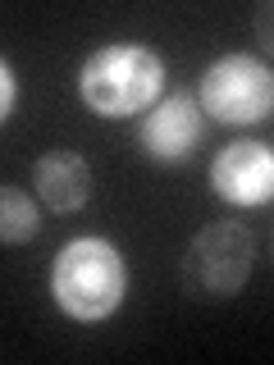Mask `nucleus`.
<instances>
[{"mask_svg": "<svg viewBox=\"0 0 274 365\" xmlns=\"http://www.w3.org/2000/svg\"><path fill=\"white\" fill-rule=\"evenodd\" d=\"M251 28H256V41L260 51L274 55V0H265V5H256V14H251Z\"/></svg>", "mask_w": 274, "mask_h": 365, "instance_id": "10", "label": "nucleus"}, {"mask_svg": "<svg viewBox=\"0 0 274 365\" xmlns=\"http://www.w3.org/2000/svg\"><path fill=\"white\" fill-rule=\"evenodd\" d=\"M169 68L151 46L137 41H106L78 64V96L101 119H142L165 96Z\"/></svg>", "mask_w": 274, "mask_h": 365, "instance_id": "1", "label": "nucleus"}, {"mask_svg": "<svg viewBox=\"0 0 274 365\" xmlns=\"http://www.w3.org/2000/svg\"><path fill=\"white\" fill-rule=\"evenodd\" d=\"M197 101L215 123H228V128L260 123L274 110V68L260 55L228 51L206 64Z\"/></svg>", "mask_w": 274, "mask_h": 365, "instance_id": "4", "label": "nucleus"}, {"mask_svg": "<svg viewBox=\"0 0 274 365\" xmlns=\"http://www.w3.org/2000/svg\"><path fill=\"white\" fill-rule=\"evenodd\" d=\"M206 137V110L197 91L178 87L169 96H160L151 110L137 119V146L156 165H183Z\"/></svg>", "mask_w": 274, "mask_h": 365, "instance_id": "5", "label": "nucleus"}, {"mask_svg": "<svg viewBox=\"0 0 274 365\" xmlns=\"http://www.w3.org/2000/svg\"><path fill=\"white\" fill-rule=\"evenodd\" d=\"M32 187L46 210L78 215L91 201V165L78 151H46L32 165Z\"/></svg>", "mask_w": 274, "mask_h": 365, "instance_id": "7", "label": "nucleus"}, {"mask_svg": "<svg viewBox=\"0 0 274 365\" xmlns=\"http://www.w3.org/2000/svg\"><path fill=\"white\" fill-rule=\"evenodd\" d=\"M51 297L73 324H101L128 297V260L110 237H73L51 260Z\"/></svg>", "mask_w": 274, "mask_h": 365, "instance_id": "2", "label": "nucleus"}, {"mask_svg": "<svg viewBox=\"0 0 274 365\" xmlns=\"http://www.w3.org/2000/svg\"><path fill=\"white\" fill-rule=\"evenodd\" d=\"M251 265H256V233L238 220H210L183 247L178 283L192 302H228L247 288Z\"/></svg>", "mask_w": 274, "mask_h": 365, "instance_id": "3", "label": "nucleus"}, {"mask_svg": "<svg viewBox=\"0 0 274 365\" xmlns=\"http://www.w3.org/2000/svg\"><path fill=\"white\" fill-rule=\"evenodd\" d=\"M210 187L220 201L243 205V210L270 205L274 201V151L256 137H238V142L220 146L210 155Z\"/></svg>", "mask_w": 274, "mask_h": 365, "instance_id": "6", "label": "nucleus"}, {"mask_svg": "<svg viewBox=\"0 0 274 365\" xmlns=\"http://www.w3.org/2000/svg\"><path fill=\"white\" fill-rule=\"evenodd\" d=\"M37 228H41V210H37V201H32L28 192H23V187H5V192H0V242H5V247H23V242L37 237Z\"/></svg>", "mask_w": 274, "mask_h": 365, "instance_id": "8", "label": "nucleus"}, {"mask_svg": "<svg viewBox=\"0 0 274 365\" xmlns=\"http://www.w3.org/2000/svg\"><path fill=\"white\" fill-rule=\"evenodd\" d=\"M14 106H19V73L9 60H0V119H14Z\"/></svg>", "mask_w": 274, "mask_h": 365, "instance_id": "9", "label": "nucleus"}]
</instances>
